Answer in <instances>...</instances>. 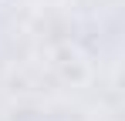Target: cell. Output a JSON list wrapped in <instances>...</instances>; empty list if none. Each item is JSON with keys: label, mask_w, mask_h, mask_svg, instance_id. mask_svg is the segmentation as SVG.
I'll return each mask as SVG.
<instances>
[]
</instances>
